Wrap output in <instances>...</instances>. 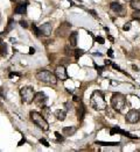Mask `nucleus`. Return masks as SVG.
I'll use <instances>...</instances> for the list:
<instances>
[{
  "instance_id": "nucleus-1",
  "label": "nucleus",
  "mask_w": 140,
  "mask_h": 152,
  "mask_svg": "<svg viewBox=\"0 0 140 152\" xmlns=\"http://www.w3.org/2000/svg\"><path fill=\"white\" fill-rule=\"evenodd\" d=\"M90 103H91V107L96 110H104L107 107L105 98H104V93L101 92V91H95L91 94Z\"/></svg>"
},
{
  "instance_id": "nucleus-2",
  "label": "nucleus",
  "mask_w": 140,
  "mask_h": 152,
  "mask_svg": "<svg viewBox=\"0 0 140 152\" xmlns=\"http://www.w3.org/2000/svg\"><path fill=\"white\" fill-rule=\"evenodd\" d=\"M36 79L43 84L47 85H56L57 84V77L55 75V73L47 71V70H41L36 73Z\"/></svg>"
},
{
  "instance_id": "nucleus-3",
  "label": "nucleus",
  "mask_w": 140,
  "mask_h": 152,
  "mask_svg": "<svg viewBox=\"0 0 140 152\" xmlns=\"http://www.w3.org/2000/svg\"><path fill=\"white\" fill-rule=\"evenodd\" d=\"M111 106L116 112L121 113L126 106V96L121 93H113L111 96Z\"/></svg>"
},
{
  "instance_id": "nucleus-4",
  "label": "nucleus",
  "mask_w": 140,
  "mask_h": 152,
  "mask_svg": "<svg viewBox=\"0 0 140 152\" xmlns=\"http://www.w3.org/2000/svg\"><path fill=\"white\" fill-rule=\"evenodd\" d=\"M29 116H31V120L33 121V123L35 126H37L41 130H43V131H48L49 130V124L46 121V118L43 117V115H41L37 112H31Z\"/></svg>"
},
{
  "instance_id": "nucleus-5",
  "label": "nucleus",
  "mask_w": 140,
  "mask_h": 152,
  "mask_svg": "<svg viewBox=\"0 0 140 152\" xmlns=\"http://www.w3.org/2000/svg\"><path fill=\"white\" fill-rule=\"evenodd\" d=\"M34 95H35V91L32 86H23L20 88V96L22 102L32 103L34 100Z\"/></svg>"
},
{
  "instance_id": "nucleus-6",
  "label": "nucleus",
  "mask_w": 140,
  "mask_h": 152,
  "mask_svg": "<svg viewBox=\"0 0 140 152\" xmlns=\"http://www.w3.org/2000/svg\"><path fill=\"white\" fill-rule=\"evenodd\" d=\"M110 9L115 12L118 17H125L126 15V7L123 6L119 1H112L110 4Z\"/></svg>"
},
{
  "instance_id": "nucleus-7",
  "label": "nucleus",
  "mask_w": 140,
  "mask_h": 152,
  "mask_svg": "<svg viewBox=\"0 0 140 152\" xmlns=\"http://www.w3.org/2000/svg\"><path fill=\"white\" fill-rule=\"evenodd\" d=\"M34 103L36 104V106H39V107H45V104L47 103V101H48V96L43 93V92H37V93H35V95H34Z\"/></svg>"
},
{
  "instance_id": "nucleus-8",
  "label": "nucleus",
  "mask_w": 140,
  "mask_h": 152,
  "mask_svg": "<svg viewBox=\"0 0 140 152\" xmlns=\"http://www.w3.org/2000/svg\"><path fill=\"white\" fill-rule=\"evenodd\" d=\"M125 120L127 123H137L140 120V112L135 109H131L125 116Z\"/></svg>"
},
{
  "instance_id": "nucleus-9",
  "label": "nucleus",
  "mask_w": 140,
  "mask_h": 152,
  "mask_svg": "<svg viewBox=\"0 0 140 152\" xmlns=\"http://www.w3.org/2000/svg\"><path fill=\"white\" fill-rule=\"evenodd\" d=\"M55 75L60 80H65V79L69 78V75L67 73V70H65V67L63 65H59L55 69Z\"/></svg>"
},
{
  "instance_id": "nucleus-10",
  "label": "nucleus",
  "mask_w": 140,
  "mask_h": 152,
  "mask_svg": "<svg viewBox=\"0 0 140 152\" xmlns=\"http://www.w3.org/2000/svg\"><path fill=\"white\" fill-rule=\"evenodd\" d=\"M115 133H120V135H123V136H125V137H127V138H132V139H138V137H135V136H132L130 132H127V131H125V130H123V129H120L119 127H113L111 130H110V135H112L113 136Z\"/></svg>"
},
{
  "instance_id": "nucleus-11",
  "label": "nucleus",
  "mask_w": 140,
  "mask_h": 152,
  "mask_svg": "<svg viewBox=\"0 0 140 152\" xmlns=\"http://www.w3.org/2000/svg\"><path fill=\"white\" fill-rule=\"evenodd\" d=\"M71 28V24L68 23V22H64L63 24H61L59 27V29L56 30V35L57 36H61V37H64L67 34H69V29Z\"/></svg>"
},
{
  "instance_id": "nucleus-12",
  "label": "nucleus",
  "mask_w": 140,
  "mask_h": 152,
  "mask_svg": "<svg viewBox=\"0 0 140 152\" xmlns=\"http://www.w3.org/2000/svg\"><path fill=\"white\" fill-rule=\"evenodd\" d=\"M40 29H41L42 34L46 35V36H48V35H50V34H51V30H53V23H51V22H46V23H43V24H42V26L40 27Z\"/></svg>"
},
{
  "instance_id": "nucleus-13",
  "label": "nucleus",
  "mask_w": 140,
  "mask_h": 152,
  "mask_svg": "<svg viewBox=\"0 0 140 152\" xmlns=\"http://www.w3.org/2000/svg\"><path fill=\"white\" fill-rule=\"evenodd\" d=\"M76 114H77V118L78 121H83L84 120V116H85V107H84V104L81 102L79 106L76 108Z\"/></svg>"
},
{
  "instance_id": "nucleus-14",
  "label": "nucleus",
  "mask_w": 140,
  "mask_h": 152,
  "mask_svg": "<svg viewBox=\"0 0 140 152\" xmlns=\"http://www.w3.org/2000/svg\"><path fill=\"white\" fill-rule=\"evenodd\" d=\"M76 130H77L76 127H64L62 129V133L64 136H73L76 132Z\"/></svg>"
},
{
  "instance_id": "nucleus-15",
  "label": "nucleus",
  "mask_w": 140,
  "mask_h": 152,
  "mask_svg": "<svg viewBox=\"0 0 140 152\" xmlns=\"http://www.w3.org/2000/svg\"><path fill=\"white\" fill-rule=\"evenodd\" d=\"M14 13L15 14H21V15L26 14L27 13V3L26 4H20L19 6H17V8L14 9Z\"/></svg>"
},
{
  "instance_id": "nucleus-16",
  "label": "nucleus",
  "mask_w": 140,
  "mask_h": 152,
  "mask_svg": "<svg viewBox=\"0 0 140 152\" xmlns=\"http://www.w3.org/2000/svg\"><path fill=\"white\" fill-rule=\"evenodd\" d=\"M77 33L74 32L69 35V44H70V47H76V44H77Z\"/></svg>"
},
{
  "instance_id": "nucleus-17",
  "label": "nucleus",
  "mask_w": 140,
  "mask_h": 152,
  "mask_svg": "<svg viewBox=\"0 0 140 152\" xmlns=\"http://www.w3.org/2000/svg\"><path fill=\"white\" fill-rule=\"evenodd\" d=\"M55 116L59 121H64L65 117H67V112L63 110V109H59V110L55 112Z\"/></svg>"
},
{
  "instance_id": "nucleus-18",
  "label": "nucleus",
  "mask_w": 140,
  "mask_h": 152,
  "mask_svg": "<svg viewBox=\"0 0 140 152\" xmlns=\"http://www.w3.org/2000/svg\"><path fill=\"white\" fill-rule=\"evenodd\" d=\"M14 24H15V21H14L13 19H8V23H7V27H6V29H5L4 34H7V33H9L11 30L14 28Z\"/></svg>"
},
{
  "instance_id": "nucleus-19",
  "label": "nucleus",
  "mask_w": 140,
  "mask_h": 152,
  "mask_svg": "<svg viewBox=\"0 0 140 152\" xmlns=\"http://www.w3.org/2000/svg\"><path fill=\"white\" fill-rule=\"evenodd\" d=\"M6 54H7V45H6V43H4L1 41V38H0V55L6 56Z\"/></svg>"
},
{
  "instance_id": "nucleus-20",
  "label": "nucleus",
  "mask_w": 140,
  "mask_h": 152,
  "mask_svg": "<svg viewBox=\"0 0 140 152\" xmlns=\"http://www.w3.org/2000/svg\"><path fill=\"white\" fill-rule=\"evenodd\" d=\"M96 144H101L103 146H117L120 143L119 142H96Z\"/></svg>"
},
{
  "instance_id": "nucleus-21",
  "label": "nucleus",
  "mask_w": 140,
  "mask_h": 152,
  "mask_svg": "<svg viewBox=\"0 0 140 152\" xmlns=\"http://www.w3.org/2000/svg\"><path fill=\"white\" fill-rule=\"evenodd\" d=\"M131 7L133 9H139L140 11V0H132L131 1Z\"/></svg>"
},
{
  "instance_id": "nucleus-22",
  "label": "nucleus",
  "mask_w": 140,
  "mask_h": 152,
  "mask_svg": "<svg viewBox=\"0 0 140 152\" xmlns=\"http://www.w3.org/2000/svg\"><path fill=\"white\" fill-rule=\"evenodd\" d=\"M32 29H33V32H34L35 36H37V37H39V36H41V34H42V32H41V29H40V28H37V27H36V26L34 24V23L32 24Z\"/></svg>"
},
{
  "instance_id": "nucleus-23",
  "label": "nucleus",
  "mask_w": 140,
  "mask_h": 152,
  "mask_svg": "<svg viewBox=\"0 0 140 152\" xmlns=\"http://www.w3.org/2000/svg\"><path fill=\"white\" fill-rule=\"evenodd\" d=\"M132 18H133L134 20H138V21H140V11H139V9H133Z\"/></svg>"
},
{
  "instance_id": "nucleus-24",
  "label": "nucleus",
  "mask_w": 140,
  "mask_h": 152,
  "mask_svg": "<svg viewBox=\"0 0 140 152\" xmlns=\"http://www.w3.org/2000/svg\"><path fill=\"white\" fill-rule=\"evenodd\" d=\"M84 55V51L82 49H76L75 50V58L76 59H79V57H82Z\"/></svg>"
},
{
  "instance_id": "nucleus-25",
  "label": "nucleus",
  "mask_w": 140,
  "mask_h": 152,
  "mask_svg": "<svg viewBox=\"0 0 140 152\" xmlns=\"http://www.w3.org/2000/svg\"><path fill=\"white\" fill-rule=\"evenodd\" d=\"M95 40H96V42H98L99 44H104V43H105V40H104L102 36H97Z\"/></svg>"
},
{
  "instance_id": "nucleus-26",
  "label": "nucleus",
  "mask_w": 140,
  "mask_h": 152,
  "mask_svg": "<svg viewBox=\"0 0 140 152\" xmlns=\"http://www.w3.org/2000/svg\"><path fill=\"white\" fill-rule=\"evenodd\" d=\"M130 29H131V23H130V22H127V23L124 24V27H123V30H124V32H127V30H130Z\"/></svg>"
},
{
  "instance_id": "nucleus-27",
  "label": "nucleus",
  "mask_w": 140,
  "mask_h": 152,
  "mask_svg": "<svg viewBox=\"0 0 140 152\" xmlns=\"http://www.w3.org/2000/svg\"><path fill=\"white\" fill-rule=\"evenodd\" d=\"M13 77H21V73H19V72H11L9 73V78H13Z\"/></svg>"
},
{
  "instance_id": "nucleus-28",
  "label": "nucleus",
  "mask_w": 140,
  "mask_h": 152,
  "mask_svg": "<svg viewBox=\"0 0 140 152\" xmlns=\"http://www.w3.org/2000/svg\"><path fill=\"white\" fill-rule=\"evenodd\" d=\"M55 136L57 137V141L59 142H63L64 141V137H62V136L60 135V132H55Z\"/></svg>"
},
{
  "instance_id": "nucleus-29",
  "label": "nucleus",
  "mask_w": 140,
  "mask_h": 152,
  "mask_svg": "<svg viewBox=\"0 0 140 152\" xmlns=\"http://www.w3.org/2000/svg\"><path fill=\"white\" fill-rule=\"evenodd\" d=\"M40 143H41V144H43L46 147H49V143H48L45 138H41V139H40Z\"/></svg>"
},
{
  "instance_id": "nucleus-30",
  "label": "nucleus",
  "mask_w": 140,
  "mask_h": 152,
  "mask_svg": "<svg viewBox=\"0 0 140 152\" xmlns=\"http://www.w3.org/2000/svg\"><path fill=\"white\" fill-rule=\"evenodd\" d=\"M20 26L22 27V28H28V24H27V22L25 21V20H20Z\"/></svg>"
},
{
  "instance_id": "nucleus-31",
  "label": "nucleus",
  "mask_w": 140,
  "mask_h": 152,
  "mask_svg": "<svg viewBox=\"0 0 140 152\" xmlns=\"http://www.w3.org/2000/svg\"><path fill=\"white\" fill-rule=\"evenodd\" d=\"M95 67L97 69V71H98V72H99V73H102V71L104 70V66H98L97 64H95Z\"/></svg>"
},
{
  "instance_id": "nucleus-32",
  "label": "nucleus",
  "mask_w": 140,
  "mask_h": 152,
  "mask_svg": "<svg viewBox=\"0 0 140 152\" xmlns=\"http://www.w3.org/2000/svg\"><path fill=\"white\" fill-rule=\"evenodd\" d=\"M112 67H113V69H116V70H118V71H121V72H124V71H123V70H121V69H120V67H119L117 64H115V63H112ZM124 73H125V72H124Z\"/></svg>"
},
{
  "instance_id": "nucleus-33",
  "label": "nucleus",
  "mask_w": 140,
  "mask_h": 152,
  "mask_svg": "<svg viewBox=\"0 0 140 152\" xmlns=\"http://www.w3.org/2000/svg\"><path fill=\"white\" fill-rule=\"evenodd\" d=\"M25 142H26V138H25V137H22V138H21V141L18 143V146H21V145H22Z\"/></svg>"
},
{
  "instance_id": "nucleus-34",
  "label": "nucleus",
  "mask_w": 140,
  "mask_h": 152,
  "mask_svg": "<svg viewBox=\"0 0 140 152\" xmlns=\"http://www.w3.org/2000/svg\"><path fill=\"white\" fill-rule=\"evenodd\" d=\"M89 13H90V14H92V17L97 19V13H96L95 11H92V9H91V11H89Z\"/></svg>"
},
{
  "instance_id": "nucleus-35",
  "label": "nucleus",
  "mask_w": 140,
  "mask_h": 152,
  "mask_svg": "<svg viewBox=\"0 0 140 152\" xmlns=\"http://www.w3.org/2000/svg\"><path fill=\"white\" fill-rule=\"evenodd\" d=\"M107 55H109L110 57H113V51H112V49H109V50H107Z\"/></svg>"
},
{
  "instance_id": "nucleus-36",
  "label": "nucleus",
  "mask_w": 140,
  "mask_h": 152,
  "mask_svg": "<svg viewBox=\"0 0 140 152\" xmlns=\"http://www.w3.org/2000/svg\"><path fill=\"white\" fill-rule=\"evenodd\" d=\"M35 54V49L34 48H29V55H34Z\"/></svg>"
},
{
  "instance_id": "nucleus-37",
  "label": "nucleus",
  "mask_w": 140,
  "mask_h": 152,
  "mask_svg": "<svg viewBox=\"0 0 140 152\" xmlns=\"http://www.w3.org/2000/svg\"><path fill=\"white\" fill-rule=\"evenodd\" d=\"M107 37H109V40L111 41V42H113L115 40H113V37H112V36H110V35H107Z\"/></svg>"
},
{
  "instance_id": "nucleus-38",
  "label": "nucleus",
  "mask_w": 140,
  "mask_h": 152,
  "mask_svg": "<svg viewBox=\"0 0 140 152\" xmlns=\"http://www.w3.org/2000/svg\"><path fill=\"white\" fill-rule=\"evenodd\" d=\"M132 69H133V70H135V71H139L138 66H135V65H132Z\"/></svg>"
},
{
  "instance_id": "nucleus-39",
  "label": "nucleus",
  "mask_w": 140,
  "mask_h": 152,
  "mask_svg": "<svg viewBox=\"0 0 140 152\" xmlns=\"http://www.w3.org/2000/svg\"><path fill=\"white\" fill-rule=\"evenodd\" d=\"M107 64H111V60H105V65H107Z\"/></svg>"
},
{
  "instance_id": "nucleus-40",
  "label": "nucleus",
  "mask_w": 140,
  "mask_h": 152,
  "mask_svg": "<svg viewBox=\"0 0 140 152\" xmlns=\"http://www.w3.org/2000/svg\"><path fill=\"white\" fill-rule=\"evenodd\" d=\"M104 29H105V32H106V33H110V29H109V28H107V27H105V28H104Z\"/></svg>"
},
{
  "instance_id": "nucleus-41",
  "label": "nucleus",
  "mask_w": 140,
  "mask_h": 152,
  "mask_svg": "<svg viewBox=\"0 0 140 152\" xmlns=\"http://www.w3.org/2000/svg\"><path fill=\"white\" fill-rule=\"evenodd\" d=\"M74 101H79V99H78V96H74Z\"/></svg>"
},
{
  "instance_id": "nucleus-42",
  "label": "nucleus",
  "mask_w": 140,
  "mask_h": 152,
  "mask_svg": "<svg viewBox=\"0 0 140 152\" xmlns=\"http://www.w3.org/2000/svg\"><path fill=\"white\" fill-rule=\"evenodd\" d=\"M132 0H125V3H131Z\"/></svg>"
},
{
  "instance_id": "nucleus-43",
  "label": "nucleus",
  "mask_w": 140,
  "mask_h": 152,
  "mask_svg": "<svg viewBox=\"0 0 140 152\" xmlns=\"http://www.w3.org/2000/svg\"><path fill=\"white\" fill-rule=\"evenodd\" d=\"M0 23H1V14H0Z\"/></svg>"
},
{
  "instance_id": "nucleus-44",
  "label": "nucleus",
  "mask_w": 140,
  "mask_h": 152,
  "mask_svg": "<svg viewBox=\"0 0 140 152\" xmlns=\"http://www.w3.org/2000/svg\"><path fill=\"white\" fill-rule=\"evenodd\" d=\"M11 1H12V3H13V1H15V0H11Z\"/></svg>"
}]
</instances>
